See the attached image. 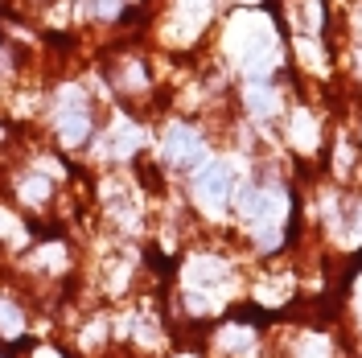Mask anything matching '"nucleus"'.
<instances>
[]
</instances>
